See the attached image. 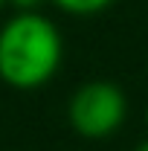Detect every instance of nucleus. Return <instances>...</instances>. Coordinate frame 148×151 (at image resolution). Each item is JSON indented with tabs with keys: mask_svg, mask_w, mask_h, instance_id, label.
Returning a JSON list of instances; mask_svg holds the SVG:
<instances>
[{
	"mask_svg": "<svg viewBox=\"0 0 148 151\" xmlns=\"http://www.w3.org/2000/svg\"><path fill=\"white\" fill-rule=\"evenodd\" d=\"M128 99L116 81H84L67 102V122L81 139H108L122 128Z\"/></svg>",
	"mask_w": 148,
	"mask_h": 151,
	"instance_id": "obj_2",
	"label": "nucleus"
},
{
	"mask_svg": "<svg viewBox=\"0 0 148 151\" xmlns=\"http://www.w3.org/2000/svg\"><path fill=\"white\" fill-rule=\"evenodd\" d=\"M137 151H148V139H145V142H142V145H139Z\"/></svg>",
	"mask_w": 148,
	"mask_h": 151,
	"instance_id": "obj_5",
	"label": "nucleus"
},
{
	"mask_svg": "<svg viewBox=\"0 0 148 151\" xmlns=\"http://www.w3.org/2000/svg\"><path fill=\"white\" fill-rule=\"evenodd\" d=\"M6 3H12V6H18L20 12H26V9H35L41 0H6Z\"/></svg>",
	"mask_w": 148,
	"mask_h": 151,
	"instance_id": "obj_4",
	"label": "nucleus"
},
{
	"mask_svg": "<svg viewBox=\"0 0 148 151\" xmlns=\"http://www.w3.org/2000/svg\"><path fill=\"white\" fill-rule=\"evenodd\" d=\"M145 128H148V111H145Z\"/></svg>",
	"mask_w": 148,
	"mask_h": 151,
	"instance_id": "obj_6",
	"label": "nucleus"
},
{
	"mask_svg": "<svg viewBox=\"0 0 148 151\" xmlns=\"http://www.w3.org/2000/svg\"><path fill=\"white\" fill-rule=\"evenodd\" d=\"M64 41L50 18L32 9L0 26V81L12 90H38L61 67Z\"/></svg>",
	"mask_w": 148,
	"mask_h": 151,
	"instance_id": "obj_1",
	"label": "nucleus"
},
{
	"mask_svg": "<svg viewBox=\"0 0 148 151\" xmlns=\"http://www.w3.org/2000/svg\"><path fill=\"white\" fill-rule=\"evenodd\" d=\"M61 12L67 15H75V18H90V15H99L111 6L113 0H52Z\"/></svg>",
	"mask_w": 148,
	"mask_h": 151,
	"instance_id": "obj_3",
	"label": "nucleus"
},
{
	"mask_svg": "<svg viewBox=\"0 0 148 151\" xmlns=\"http://www.w3.org/2000/svg\"><path fill=\"white\" fill-rule=\"evenodd\" d=\"M3 6H6V0H0V9H3Z\"/></svg>",
	"mask_w": 148,
	"mask_h": 151,
	"instance_id": "obj_7",
	"label": "nucleus"
}]
</instances>
